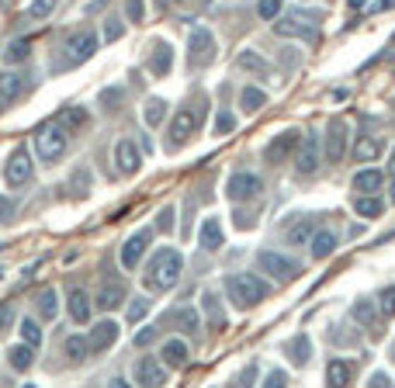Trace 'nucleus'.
I'll use <instances>...</instances> for the list:
<instances>
[{
  "label": "nucleus",
  "instance_id": "1",
  "mask_svg": "<svg viewBox=\"0 0 395 388\" xmlns=\"http://www.w3.org/2000/svg\"><path fill=\"white\" fill-rule=\"evenodd\" d=\"M181 274H184V254L174 250V246H159L157 254L150 257V263H146L142 281H146L150 292H170L181 281Z\"/></svg>",
  "mask_w": 395,
  "mask_h": 388
},
{
  "label": "nucleus",
  "instance_id": "2",
  "mask_svg": "<svg viewBox=\"0 0 395 388\" xmlns=\"http://www.w3.org/2000/svg\"><path fill=\"white\" fill-rule=\"evenodd\" d=\"M226 295H229V302L236 305L239 312H250L253 305H260L271 295V284H267L260 274L243 270V274H229V277H226Z\"/></svg>",
  "mask_w": 395,
  "mask_h": 388
},
{
  "label": "nucleus",
  "instance_id": "3",
  "mask_svg": "<svg viewBox=\"0 0 395 388\" xmlns=\"http://www.w3.org/2000/svg\"><path fill=\"white\" fill-rule=\"evenodd\" d=\"M32 146H35V156L45 167H56L70 149V132L63 129V122H42L32 135Z\"/></svg>",
  "mask_w": 395,
  "mask_h": 388
},
{
  "label": "nucleus",
  "instance_id": "4",
  "mask_svg": "<svg viewBox=\"0 0 395 388\" xmlns=\"http://www.w3.org/2000/svg\"><path fill=\"white\" fill-rule=\"evenodd\" d=\"M97 45H101V39H97V32H90V28H80V32H73L70 39H66V49H63V56H66V63L63 66H83L94 52H97Z\"/></svg>",
  "mask_w": 395,
  "mask_h": 388
},
{
  "label": "nucleus",
  "instance_id": "5",
  "mask_svg": "<svg viewBox=\"0 0 395 388\" xmlns=\"http://www.w3.org/2000/svg\"><path fill=\"white\" fill-rule=\"evenodd\" d=\"M208 63H215V35L205 25H195V32L188 39V66L191 70H205Z\"/></svg>",
  "mask_w": 395,
  "mask_h": 388
},
{
  "label": "nucleus",
  "instance_id": "6",
  "mask_svg": "<svg viewBox=\"0 0 395 388\" xmlns=\"http://www.w3.org/2000/svg\"><path fill=\"white\" fill-rule=\"evenodd\" d=\"M257 263H260V270L271 274L274 281H295V277L302 274V263H298V260L284 257V254H277V250H260V254H257Z\"/></svg>",
  "mask_w": 395,
  "mask_h": 388
},
{
  "label": "nucleus",
  "instance_id": "7",
  "mask_svg": "<svg viewBox=\"0 0 395 388\" xmlns=\"http://www.w3.org/2000/svg\"><path fill=\"white\" fill-rule=\"evenodd\" d=\"M274 32L284 35V39H305V42H319L322 39L316 28V14H288V18H281L274 25Z\"/></svg>",
  "mask_w": 395,
  "mask_h": 388
},
{
  "label": "nucleus",
  "instance_id": "8",
  "mask_svg": "<svg viewBox=\"0 0 395 388\" xmlns=\"http://www.w3.org/2000/svg\"><path fill=\"white\" fill-rule=\"evenodd\" d=\"M298 139H302V132L298 129L277 132L274 139L264 146V163H267V167H281V163H288V160H291V153L298 149Z\"/></svg>",
  "mask_w": 395,
  "mask_h": 388
},
{
  "label": "nucleus",
  "instance_id": "9",
  "mask_svg": "<svg viewBox=\"0 0 395 388\" xmlns=\"http://www.w3.org/2000/svg\"><path fill=\"white\" fill-rule=\"evenodd\" d=\"M128 299V284L121 281L119 274H104V281L97 284V295H94V305L101 308V312H115L121 308Z\"/></svg>",
  "mask_w": 395,
  "mask_h": 388
},
{
  "label": "nucleus",
  "instance_id": "10",
  "mask_svg": "<svg viewBox=\"0 0 395 388\" xmlns=\"http://www.w3.org/2000/svg\"><path fill=\"white\" fill-rule=\"evenodd\" d=\"M32 173H35L32 153H28L25 146H18V149L7 156V163H4V180H7L11 187H25V184L32 180Z\"/></svg>",
  "mask_w": 395,
  "mask_h": 388
},
{
  "label": "nucleus",
  "instance_id": "11",
  "mask_svg": "<svg viewBox=\"0 0 395 388\" xmlns=\"http://www.w3.org/2000/svg\"><path fill=\"white\" fill-rule=\"evenodd\" d=\"M260 191H264V180H260L257 173H250V170H236L233 177H229V184H226V194H229L236 205L260 198Z\"/></svg>",
  "mask_w": 395,
  "mask_h": 388
},
{
  "label": "nucleus",
  "instance_id": "12",
  "mask_svg": "<svg viewBox=\"0 0 395 388\" xmlns=\"http://www.w3.org/2000/svg\"><path fill=\"white\" fill-rule=\"evenodd\" d=\"M153 243V229H139L135 236H128L125 243H121L119 250V260L125 270H135L139 267V260H142V254H146V246Z\"/></svg>",
  "mask_w": 395,
  "mask_h": 388
},
{
  "label": "nucleus",
  "instance_id": "13",
  "mask_svg": "<svg viewBox=\"0 0 395 388\" xmlns=\"http://www.w3.org/2000/svg\"><path fill=\"white\" fill-rule=\"evenodd\" d=\"M316 167H319V132H305V135L298 139L295 170L302 173V177H309V173H316Z\"/></svg>",
  "mask_w": 395,
  "mask_h": 388
},
{
  "label": "nucleus",
  "instance_id": "14",
  "mask_svg": "<svg viewBox=\"0 0 395 388\" xmlns=\"http://www.w3.org/2000/svg\"><path fill=\"white\" fill-rule=\"evenodd\" d=\"M344 153H347V122H344V118H333V122L326 125V149H322V156H326L329 163H340Z\"/></svg>",
  "mask_w": 395,
  "mask_h": 388
},
{
  "label": "nucleus",
  "instance_id": "15",
  "mask_svg": "<svg viewBox=\"0 0 395 388\" xmlns=\"http://www.w3.org/2000/svg\"><path fill=\"white\" fill-rule=\"evenodd\" d=\"M198 111H191V108H181L177 115H174V122H170V149H177V146H184L191 135L198 132Z\"/></svg>",
  "mask_w": 395,
  "mask_h": 388
},
{
  "label": "nucleus",
  "instance_id": "16",
  "mask_svg": "<svg viewBox=\"0 0 395 388\" xmlns=\"http://www.w3.org/2000/svg\"><path fill=\"white\" fill-rule=\"evenodd\" d=\"M119 323L115 319H101L94 330H90V337H87V344H90V350H97V353H104V350H111L115 346V340H119Z\"/></svg>",
  "mask_w": 395,
  "mask_h": 388
},
{
  "label": "nucleus",
  "instance_id": "17",
  "mask_svg": "<svg viewBox=\"0 0 395 388\" xmlns=\"http://www.w3.org/2000/svg\"><path fill=\"white\" fill-rule=\"evenodd\" d=\"M135 382L139 385H166V364L159 357H142L135 364Z\"/></svg>",
  "mask_w": 395,
  "mask_h": 388
},
{
  "label": "nucleus",
  "instance_id": "18",
  "mask_svg": "<svg viewBox=\"0 0 395 388\" xmlns=\"http://www.w3.org/2000/svg\"><path fill=\"white\" fill-rule=\"evenodd\" d=\"M170 63H174V49H170V42L157 39V42L150 45V59H146V70H150L153 77H166V73H170Z\"/></svg>",
  "mask_w": 395,
  "mask_h": 388
},
{
  "label": "nucleus",
  "instance_id": "19",
  "mask_svg": "<svg viewBox=\"0 0 395 388\" xmlns=\"http://www.w3.org/2000/svg\"><path fill=\"white\" fill-rule=\"evenodd\" d=\"M115 167H119V173H125V177H132V173H139V149H135V142L132 139H119L115 142Z\"/></svg>",
  "mask_w": 395,
  "mask_h": 388
},
{
  "label": "nucleus",
  "instance_id": "20",
  "mask_svg": "<svg viewBox=\"0 0 395 388\" xmlns=\"http://www.w3.org/2000/svg\"><path fill=\"white\" fill-rule=\"evenodd\" d=\"M385 153V139L382 135H360L354 142V160L357 163H378V156Z\"/></svg>",
  "mask_w": 395,
  "mask_h": 388
},
{
  "label": "nucleus",
  "instance_id": "21",
  "mask_svg": "<svg viewBox=\"0 0 395 388\" xmlns=\"http://www.w3.org/2000/svg\"><path fill=\"white\" fill-rule=\"evenodd\" d=\"M66 308H70V319L73 323H90V312H94V299H90V292H83V288H73L70 292V299H66Z\"/></svg>",
  "mask_w": 395,
  "mask_h": 388
},
{
  "label": "nucleus",
  "instance_id": "22",
  "mask_svg": "<svg viewBox=\"0 0 395 388\" xmlns=\"http://www.w3.org/2000/svg\"><path fill=\"white\" fill-rule=\"evenodd\" d=\"M312 232H316V215H298L295 225L284 229V239H288L291 246H305V243L312 239Z\"/></svg>",
  "mask_w": 395,
  "mask_h": 388
},
{
  "label": "nucleus",
  "instance_id": "23",
  "mask_svg": "<svg viewBox=\"0 0 395 388\" xmlns=\"http://www.w3.org/2000/svg\"><path fill=\"white\" fill-rule=\"evenodd\" d=\"M354 191L357 194H378L382 187H385V173L382 170H375V167H364V170H357L354 173Z\"/></svg>",
  "mask_w": 395,
  "mask_h": 388
},
{
  "label": "nucleus",
  "instance_id": "24",
  "mask_svg": "<svg viewBox=\"0 0 395 388\" xmlns=\"http://www.w3.org/2000/svg\"><path fill=\"white\" fill-rule=\"evenodd\" d=\"M309 254H312V260H329L336 254V236L329 229H316L309 239Z\"/></svg>",
  "mask_w": 395,
  "mask_h": 388
},
{
  "label": "nucleus",
  "instance_id": "25",
  "mask_svg": "<svg viewBox=\"0 0 395 388\" xmlns=\"http://www.w3.org/2000/svg\"><path fill=\"white\" fill-rule=\"evenodd\" d=\"M351 315H354L360 326H367L371 330V337L378 340L382 337V330H378V305L367 302V299H360V302H354V308H351Z\"/></svg>",
  "mask_w": 395,
  "mask_h": 388
},
{
  "label": "nucleus",
  "instance_id": "26",
  "mask_svg": "<svg viewBox=\"0 0 395 388\" xmlns=\"http://www.w3.org/2000/svg\"><path fill=\"white\" fill-rule=\"evenodd\" d=\"M288 357H291V364L295 368H305L309 364V357H312V340H309V333H298L295 340H288Z\"/></svg>",
  "mask_w": 395,
  "mask_h": 388
},
{
  "label": "nucleus",
  "instance_id": "27",
  "mask_svg": "<svg viewBox=\"0 0 395 388\" xmlns=\"http://www.w3.org/2000/svg\"><path fill=\"white\" fill-rule=\"evenodd\" d=\"M201 250H208V254L222 250V222L219 218H205L201 222Z\"/></svg>",
  "mask_w": 395,
  "mask_h": 388
},
{
  "label": "nucleus",
  "instance_id": "28",
  "mask_svg": "<svg viewBox=\"0 0 395 388\" xmlns=\"http://www.w3.org/2000/svg\"><path fill=\"white\" fill-rule=\"evenodd\" d=\"M159 361H163L166 368H184V364H188V344H181V340H166L163 350H159Z\"/></svg>",
  "mask_w": 395,
  "mask_h": 388
},
{
  "label": "nucleus",
  "instance_id": "29",
  "mask_svg": "<svg viewBox=\"0 0 395 388\" xmlns=\"http://www.w3.org/2000/svg\"><path fill=\"white\" fill-rule=\"evenodd\" d=\"M201 312H205V319H208L215 330H222V326H226V312H222V305H219V295H215V292H205V295H201Z\"/></svg>",
  "mask_w": 395,
  "mask_h": 388
},
{
  "label": "nucleus",
  "instance_id": "30",
  "mask_svg": "<svg viewBox=\"0 0 395 388\" xmlns=\"http://www.w3.org/2000/svg\"><path fill=\"white\" fill-rule=\"evenodd\" d=\"M354 212L360 218H382V212H385V201H382L378 194H357V198H354Z\"/></svg>",
  "mask_w": 395,
  "mask_h": 388
},
{
  "label": "nucleus",
  "instance_id": "31",
  "mask_svg": "<svg viewBox=\"0 0 395 388\" xmlns=\"http://www.w3.org/2000/svg\"><path fill=\"white\" fill-rule=\"evenodd\" d=\"M354 378V368L347 364V361H340V357H333L329 364H326V385H347Z\"/></svg>",
  "mask_w": 395,
  "mask_h": 388
},
{
  "label": "nucleus",
  "instance_id": "32",
  "mask_svg": "<svg viewBox=\"0 0 395 388\" xmlns=\"http://www.w3.org/2000/svg\"><path fill=\"white\" fill-rule=\"evenodd\" d=\"M63 353H66V361H70V364H83V361L90 357V344H87V337H80V333L66 337V344H63Z\"/></svg>",
  "mask_w": 395,
  "mask_h": 388
},
{
  "label": "nucleus",
  "instance_id": "33",
  "mask_svg": "<svg viewBox=\"0 0 395 388\" xmlns=\"http://www.w3.org/2000/svg\"><path fill=\"white\" fill-rule=\"evenodd\" d=\"M264 104H267V94H264L260 87H243V94H239V108H243V115H257Z\"/></svg>",
  "mask_w": 395,
  "mask_h": 388
},
{
  "label": "nucleus",
  "instance_id": "34",
  "mask_svg": "<svg viewBox=\"0 0 395 388\" xmlns=\"http://www.w3.org/2000/svg\"><path fill=\"white\" fill-rule=\"evenodd\" d=\"M35 312H39L45 323L56 319V312H59V295H56V288H45L39 299H35Z\"/></svg>",
  "mask_w": 395,
  "mask_h": 388
},
{
  "label": "nucleus",
  "instance_id": "35",
  "mask_svg": "<svg viewBox=\"0 0 395 388\" xmlns=\"http://www.w3.org/2000/svg\"><path fill=\"white\" fill-rule=\"evenodd\" d=\"M236 66L239 70H250V73H267V70H271V63H267L264 56H257L253 49H243V52H239Z\"/></svg>",
  "mask_w": 395,
  "mask_h": 388
},
{
  "label": "nucleus",
  "instance_id": "36",
  "mask_svg": "<svg viewBox=\"0 0 395 388\" xmlns=\"http://www.w3.org/2000/svg\"><path fill=\"white\" fill-rule=\"evenodd\" d=\"M163 118H166V101H163V97H150V101L142 104V122H146L150 129H157Z\"/></svg>",
  "mask_w": 395,
  "mask_h": 388
},
{
  "label": "nucleus",
  "instance_id": "37",
  "mask_svg": "<svg viewBox=\"0 0 395 388\" xmlns=\"http://www.w3.org/2000/svg\"><path fill=\"white\" fill-rule=\"evenodd\" d=\"M174 319H177L181 333H188V337H195L198 330H201V319H198V312L191 308V305H181V308L174 312Z\"/></svg>",
  "mask_w": 395,
  "mask_h": 388
},
{
  "label": "nucleus",
  "instance_id": "38",
  "mask_svg": "<svg viewBox=\"0 0 395 388\" xmlns=\"http://www.w3.org/2000/svg\"><path fill=\"white\" fill-rule=\"evenodd\" d=\"M7 361H11V368L14 371H28L35 361H32V346L28 344H18V346H11L7 350Z\"/></svg>",
  "mask_w": 395,
  "mask_h": 388
},
{
  "label": "nucleus",
  "instance_id": "39",
  "mask_svg": "<svg viewBox=\"0 0 395 388\" xmlns=\"http://www.w3.org/2000/svg\"><path fill=\"white\" fill-rule=\"evenodd\" d=\"M66 187L73 191V198H87V191H90V170L87 167H77V170L70 173Z\"/></svg>",
  "mask_w": 395,
  "mask_h": 388
},
{
  "label": "nucleus",
  "instance_id": "40",
  "mask_svg": "<svg viewBox=\"0 0 395 388\" xmlns=\"http://www.w3.org/2000/svg\"><path fill=\"white\" fill-rule=\"evenodd\" d=\"M18 94H21V77L18 73H0V97L14 101Z\"/></svg>",
  "mask_w": 395,
  "mask_h": 388
},
{
  "label": "nucleus",
  "instance_id": "41",
  "mask_svg": "<svg viewBox=\"0 0 395 388\" xmlns=\"http://www.w3.org/2000/svg\"><path fill=\"white\" fill-rule=\"evenodd\" d=\"M21 340L32 346V350L42 346V326L35 323V319H21Z\"/></svg>",
  "mask_w": 395,
  "mask_h": 388
},
{
  "label": "nucleus",
  "instance_id": "42",
  "mask_svg": "<svg viewBox=\"0 0 395 388\" xmlns=\"http://www.w3.org/2000/svg\"><path fill=\"white\" fill-rule=\"evenodd\" d=\"M121 101H125V87H108V90H104V94L97 97V104H101L104 111H115Z\"/></svg>",
  "mask_w": 395,
  "mask_h": 388
},
{
  "label": "nucleus",
  "instance_id": "43",
  "mask_svg": "<svg viewBox=\"0 0 395 388\" xmlns=\"http://www.w3.org/2000/svg\"><path fill=\"white\" fill-rule=\"evenodd\" d=\"M150 305L153 302H150V299H142V295H139V299H132L128 308H125V323H139V319L150 312Z\"/></svg>",
  "mask_w": 395,
  "mask_h": 388
},
{
  "label": "nucleus",
  "instance_id": "44",
  "mask_svg": "<svg viewBox=\"0 0 395 388\" xmlns=\"http://www.w3.org/2000/svg\"><path fill=\"white\" fill-rule=\"evenodd\" d=\"M4 59L11 63V66H18V63H25L28 59V42L25 39H18V42L7 45V52H4Z\"/></svg>",
  "mask_w": 395,
  "mask_h": 388
},
{
  "label": "nucleus",
  "instance_id": "45",
  "mask_svg": "<svg viewBox=\"0 0 395 388\" xmlns=\"http://www.w3.org/2000/svg\"><path fill=\"white\" fill-rule=\"evenodd\" d=\"M378 312H382V315H395V284L382 288V295H378Z\"/></svg>",
  "mask_w": 395,
  "mask_h": 388
},
{
  "label": "nucleus",
  "instance_id": "46",
  "mask_svg": "<svg viewBox=\"0 0 395 388\" xmlns=\"http://www.w3.org/2000/svg\"><path fill=\"white\" fill-rule=\"evenodd\" d=\"M125 18H128L132 25H139V21L146 18V0H125Z\"/></svg>",
  "mask_w": 395,
  "mask_h": 388
},
{
  "label": "nucleus",
  "instance_id": "47",
  "mask_svg": "<svg viewBox=\"0 0 395 388\" xmlns=\"http://www.w3.org/2000/svg\"><path fill=\"white\" fill-rule=\"evenodd\" d=\"M281 4H284V0H257V14H260L264 21H274L277 14H281Z\"/></svg>",
  "mask_w": 395,
  "mask_h": 388
},
{
  "label": "nucleus",
  "instance_id": "48",
  "mask_svg": "<svg viewBox=\"0 0 395 388\" xmlns=\"http://www.w3.org/2000/svg\"><path fill=\"white\" fill-rule=\"evenodd\" d=\"M56 7H59V0H32L28 14H32V18H49Z\"/></svg>",
  "mask_w": 395,
  "mask_h": 388
},
{
  "label": "nucleus",
  "instance_id": "49",
  "mask_svg": "<svg viewBox=\"0 0 395 388\" xmlns=\"http://www.w3.org/2000/svg\"><path fill=\"white\" fill-rule=\"evenodd\" d=\"M59 122H63V125H70V129H80V125L87 122V111H80V108H66V111L59 115Z\"/></svg>",
  "mask_w": 395,
  "mask_h": 388
},
{
  "label": "nucleus",
  "instance_id": "50",
  "mask_svg": "<svg viewBox=\"0 0 395 388\" xmlns=\"http://www.w3.org/2000/svg\"><path fill=\"white\" fill-rule=\"evenodd\" d=\"M14 319H18L14 302H0V330H11V326H14Z\"/></svg>",
  "mask_w": 395,
  "mask_h": 388
},
{
  "label": "nucleus",
  "instance_id": "51",
  "mask_svg": "<svg viewBox=\"0 0 395 388\" xmlns=\"http://www.w3.org/2000/svg\"><path fill=\"white\" fill-rule=\"evenodd\" d=\"M121 32H125L121 18H108V21H104V42H115V39H121Z\"/></svg>",
  "mask_w": 395,
  "mask_h": 388
},
{
  "label": "nucleus",
  "instance_id": "52",
  "mask_svg": "<svg viewBox=\"0 0 395 388\" xmlns=\"http://www.w3.org/2000/svg\"><path fill=\"white\" fill-rule=\"evenodd\" d=\"M229 129H236V115H233V111H219V118H215V132H219V135H226Z\"/></svg>",
  "mask_w": 395,
  "mask_h": 388
},
{
  "label": "nucleus",
  "instance_id": "53",
  "mask_svg": "<svg viewBox=\"0 0 395 388\" xmlns=\"http://www.w3.org/2000/svg\"><path fill=\"white\" fill-rule=\"evenodd\" d=\"M14 212H18V205H14L11 198H4V194H0V225H7V222L14 218Z\"/></svg>",
  "mask_w": 395,
  "mask_h": 388
},
{
  "label": "nucleus",
  "instance_id": "54",
  "mask_svg": "<svg viewBox=\"0 0 395 388\" xmlns=\"http://www.w3.org/2000/svg\"><path fill=\"white\" fill-rule=\"evenodd\" d=\"M157 337H159L157 326H146V330H139V333H135V346H150Z\"/></svg>",
  "mask_w": 395,
  "mask_h": 388
},
{
  "label": "nucleus",
  "instance_id": "55",
  "mask_svg": "<svg viewBox=\"0 0 395 388\" xmlns=\"http://www.w3.org/2000/svg\"><path fill=\"white\" fill-rule=\"evenodd\" d=\"M174 229V208L166 205L163 212H159V218H157V232H170Z\"/></svg>",
  "mask_w": 395,
  "mask_h": 388
},
{
  "label": "nucleus",
  "instance_id": "56",
  "mask_svg": "<svg viewBox=\"0 0 395 388\" xmlns=\"http://www.w3.org/2000/svg\"><path fill=\"white\" fill-rule=\"evenodd\" d=\"M329 340H333V344H347V346H357V337L354 333H336V326H333V333H329Z\"/></svg>",
  "mask_w": 395,
  "mask_h": 388
},
{
  "label": "nucleus",
  "instance_id": "57",
  "mask_svg": "<svg viewBox=\"0 0 395 388\" xmlns=\"http://www.w3.org/2000/svg\"><path fill=\"white\" fill-rule=\"evenodd\" d=\"M284 382H288V375H284V371H271V375L264 378V385H267V388H281Z\"/></svg>",
  "mask_w": 395,
  "mask_h": 388
},
{
  "label": "nucleus",
  "instance_id": "58",
  "mask_svg": "<svg viewBox=\"0 0 395 388\" xmlns=\"http://www.w3.org/2000/svg\"><path fill=\"white\" fill-rule=\"evenodd\" d=\"M253 378H257V364H250V368H246V371L239 375V378H236V385H250Z\"/></svg>",
  "mask_w": 395,
  "mask_h": 388
},
{
  "label": "nucleus",
  "instance_id": "59",
  "mask_svg": "<svg viewBox=\"0 0 395 388\" xmlns=\"http://www.w3.org/2000/svg\"><path fill=\"white\" fill-rule=\"evenodd\" d=\"M371 385H389V375H382V371H378V375H371Z\"/></svg>",
  "mask_w": 395,
  "mask_h": 388
},
{
  "label": "nucleus",
  "instance_id": "60",
  "mask_svg": "<svg viewBox=\"0 0 395 388\" xmlns=\"http://www.w3.org/2000/svg\"><path fill=\"white\" fill-rule=\"evenodd\" d=\"M104 4H108V0H94V4H90V7H87V14H94V11H101V7H104Z\"/></svg>",
  "mask_w": 395,
  "mask_h": 388
},
{
  "label": "nucleus",
  "instance_id": "61",
  "mask_svg": "<svg viewBox=\"0 0 395 388\" xmlns=\"http://www.w3.org/2000/svg\"><path fill=\"white\" fill-rule=\"evenodd\" d=\"M389 173H392V177H395V149H392V153H389Z\"/></svg>",
  "mask_w": 395,
  "mask_h": 388
},
{
  "label": "nucleus",
  "instance_id": "62",
  "mask_svg": "<svg viewBox=\"0 0 395 388\" xmlns=\"http://www.w3.org/2000/svg\"><path fill=\"white\" fill-rule=\"evenodd\" d=\"M389 201L395 205V180H392V187H389Z\"/></svg>",
  "mask_w": 395,
  "mask_h": 388
},
{
  "label": "nucleus",
  "instance_id": "63",
  "mask_svg": "<svg viewBox=\"0 0 395 388\" xmlns=\"http://www.w3.org/2000/svg\"><path fill=\"white\" fill-rule=\"evenodd\" d=\"M170 4H184V0H170Z\"/></svg>",
  "mask_w": 395,
  "mask_h": 388
}]
</instances>
